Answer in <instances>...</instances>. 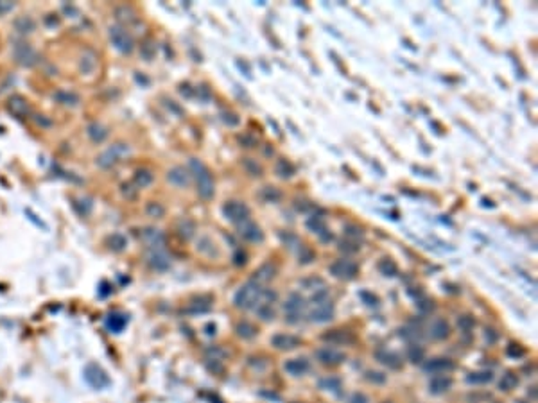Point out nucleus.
Masks as SVG:
<instances>
[{"label":"nucleus","mask_w":538,"mask_h":403,"mask_svg":"<svg viewBox=\"0 0 538 403\" xmlns=\"http://www.w3.org/2000/svg\"><path fill=\"white\" fill-rule=\"evenodd\" d=\"M484 332H486V334H484V335H486V340L490 339V342H495V340H497V334H494V330L486 328Z\"/></svg>","instance_id":"nucleus-42"},{"label":"nucleus","mask_w":538,"mask_h":403,"mask_svg":"<svg viewBox=\"0 0 538 403\" xmlns=\"http://www.w3.org/2000/svg\"><path fill=\"white\" fill-rule=\"evenodd\" d=\"M222 120H224L228 126H232V128H235V126L241 124V118L237 117V113H233V111H224V113H222Z\"/></svg>","instance_id":"nucleus-36"},{"label":"nucleus","mask_w":538,"mask_h":403,"mask_svg":"<svg viewBox=\"0 0 538 403\" xmlns=\"http://www.w3.org/2000/svg\"><path fill=\"white\" fill-rule=\"evenodd\" d=\"M494 380V373L492 371H475V373H470L466 376V382L474 385H484L490 384Z\"/></svg>","instance_id":"nucleus-19"},{"label":"nucleus","mask_w":538,"mask_h":403,"mask_svg":"<svg viewBox=\"0 0 538 403\" xmlns=\"http://www.w3.org/2000/svg\"><path fill=\"white\" fill-rule=\"evenodd\" d=\"M474 326H475L474 317H470V315H461V317H458V328L461 330V332H465V334H468L470 330H474Z\"/></svg>","instance_id":"nucleus-30"},{"label":"nucleus","mask_w":538,"mask_h":403,"mask_svg":"<svg viewBox=\"0 0 538 403\" xmlns=\"http://www.w3.org/2000/svg\"><path fill=\"white\" fill-rule=\"evenodd\" d=\"M309 369H311V364H309V360L303 359V357H301V359H291L284 364V371H286L287 374H291V376H303Z\"/></svg>","instance_id":"nucleus-14"},{"label":"nucleus","mask_w":538,"mask_h":403,"mask_svg":"<svg viewBox=\"0 0 538 403\" xmlns=\"http://www.w3.org/2000/svg\"><path fill=\"white\" fill-rule=\"evenodd\" d=\"M456 364L450 359H445V357H436V359L427 360L424 364V371L425 373L430 374H447L450 371H454Z\"/></svg>","instance_id":"nucleus-10"},{"label":"nucleus","mask_w":538,"mask_h":403,"mask_svg":"<svg viewBox=\"0 0 538 403\" xmlns=\"http://www.w3.org/2000/svg\"><path fill=\"white\" fill-rule=\"evenodd\" d=\"M305 226L309 231L316 233V235L320 236L321 242H330L332 238H334V235H332L330 231H328V228H326V221L323 215H316V213H314L312 217L307 219Z\"/></svg>","instance_id":"nucleus-9"},{"label":"nucleus","mask_w":538,"mask_h":403,"mask_svg":"<svg viewBox=\"0 0 538 403\" xmlns=\"http://www.w3.org/2000/svg\"><path fill=\"white\" fill-rule=\"evenodd\" d=\"M242 165H244V168L248 170V174H251V176H255V177H260L262 172H264L260 165H258L255 160H251V158H244V160H242Z\"/></svg>","instance_id":"nucleus-29"},{"label":"nucleus","mask_w":538,"mask_h":403,"mask_svg":"<svg viewBox=\"0 0 538 403\" xmlns=\"http://www.w3.org/2000/svg\"><path fill=\"white\" fill-rule=\"evenodd\" d=\"M275 276H277V267L273 266V264H264V266H260L255 272H253L251 281L262 285V283H269Z\"/></svg>","instance_id":"nucleus-17"},{"label":"nucleus","mask_w":538,"mask_h":403,"mask_svg":"<svg viewBox=\"0 0 538 403\" xmlns=\"http://www.w3.org/2000/svg\"><path fill=\"white\" fill-rule=\"evenodd\" d=\"M345 236H346V240H350V242H356V244H359V240H362L364 238V231L360 230L359 226H354V224H346L345 226Z\"/></svg>","instance_id":"nucleus-24"},{"label":"nucleus","mask_w":538,"mask_h":403,"mask_svg":"<svg viewBox=\"0 0 538 403\" xmlns=\"http://www.w3.org/2000/svg\"><path fill=\"white\" fill-rule=\"evenodd\" d=\"M275 172H277V176L282 177V179H289V177H292L296 174V167H294V163L289 162L287 158H278L277 163H275Z\"/></svg>","instance_id":"nucleus-18"},{"label":"nucleus","mask_w":538,"mask_h":403,"mask_svg":"<svg viewBox=\"0 0 538 403\" xmlns=\"http://www.w3.org/2000/svg\"><path fill=\"white\" fill-rule=\"evenodd\" d=\"M350 403H368V398L362 393H356L350 398Z\"/></svg>","instance_id":"nucleus-41"},{"label":"nucleus","mask_w":538,"mask_h":403,"mask_svg":"<svg viewBox=\"0 0 538 403\" xmlns=\"http://www.w3.org/2000/svg\"><path fill=\"white\" fill-rule=\"evenodd\" d=\"M284 308H286V321L287 323H291V325H294V323L300 321L301 312L305 308V300L301 298V294L292 292V294L287 298Z\"/></svg>","instance_id":"nucleus-6"},{"label":"nucleus","mask_w":538,"mask_h":403,"mask_svg":"<svg viewBox=\"0 0 538 403\" xmlns=\"http://www.w3.org/2000/svg\"><path fill=\"white\" fill-rule=\"evenodd\" d=\"M260 197L266 202H278V201H280V197H282V192L275 187H264V188H262V192H260Z\"/></svg>","instance_id":"nucleus-26"},{"label":"nucleus","mask_w":538,"mask_h":403,"mask_svg":"<svg viewBox=\"0 0 538 403\" xmlns=\"http://www.w3.org/2000/svg\"><path fill=\"white\" fill-rule=\"evenodd\" d=\"M517 385H518V376L513 373V371L504 373L502 378L499 380V389H501V391H513Z\"/></svg>","instance_id":"nucleus-21"},{"label":"nucleus","mask_w":538,"mask_h":403,"mask_svg":"<svg viewBox=\"0 0 538 403\" xmlns=\"http://www.w3.org/2000/svg\"><path fill=\"white\" fill-rule=\"evenodd\" d=\"M366 380L371 382V384H384L386 382V374L379 373V371H366Z\"/></svg>","instance_id":"nucleus-35"},{"label":"nucleus","mask_w":538,"mask_h":403,"mask_svg":"<svg viewBox=\"0 0 538 403\" xmlns=\"http://www.w3.org/2000/svg\"><path fill=\"white\" fill-rule=\"evenodd\" d=\"M301 285L309 290H321L325 289V280H321V278H307V280L301 281Z\"/></svg>","instance_id":"nucleus-32"},{"label":"nucleus","mask_w":538,"mask_h":403,"mask_svg":"<svg viewBox=\"0 0 538 403\" xmlns=\"http://www.w3.org/2000/svg\"><path fill=\"white\" fill-rule=\"evenodd\" d=\"M262 287L255 281H248L241 289L235 292L233 296V305L237 306L239 310H251L255 308V305L258 303V298H260Z\"/></svg>","instance_id":"nucleus-2"},{"label":"nucleus","mask_w":538,"mask_h":403,"mask_svg":"<svg viewBox=\"0 0 538 403\" xmlns=\"http://www.w3.org/2000/svg\"><path fill=\"white\" fill-rule=\"evenodd\" d=\"M407 359H409L413 364H420V362L425 359V349L420 344H411L409 349H407Z\"/></svg>","instance_id":"nucleus-25"},{"label":"nucleus","mask_w":538,"mask_h":403,"mask_svg":"<svg viewBox=\"0 0 538 403\" xmlns=\"http://www.w3.org/2000/svg\"><path fill=\"white\" fill-rule=\"evenodd\" d=\"M271 344L280 351H291V349L298 348L301 344V339H298L296 335L291 334H277L273 335Z\"/></svg>","instance_id":"nucleus-12"},{"label":"nucleus","mask_w":538,"mask_h":403,"mask_svg":"<svg viewBox=\"0 0 538 403\" xmlns=\"http://www.w3.org/2000/svg\"><path fill=\"white\" fill-rule=\"evenodd\" d=\"M309 319L312 323H328L334 319V303L328 298L326 289L316 290V294L312 296Z\"/></svg>","instance_id":"nucleus-1"},{"label":"nucleus","mask_w":538,"mask_h":403,"mask_svg":"<svg viewBox=\"0 0 538 403\" xmlns=\"http://www.w3.org/2000/svg\"><path fill=\"white\" fill-rule=\"evenodd\" d=\"M255 312H257L258 317H260L262 321H273L275 319V315H277L273 305H257L255 306Z\"/></svg>","instance_id":"nucleus-27"},{"label":"nucleus","mask_w":538,"mask_h":403,"mask_svg":"<svg viewBox=\"0 0 538 403\" xmlns=\"http://www.w3.org/2000/svg\"><path fill=\"white\" fill-rule=\"evenodd\" d=\"M246 262H248V256L244 251H235V255H233V264L237 267L241 266H246Z\"/></svg>","instance_id":"nucleus-38"},{"label":"nucleus","mask_w":538,"mask_h":403,"mask_svg":"<svg viewBox=\"0 0 538 403\" xmlns=\"http://www.w3.org/2000/svg\"><path fill=\"white\" fill-rule=\"evenodd\" d=\"M321 339L330 342V344H341V346H348L356 342V337L352 332L348 330H330V332H325L321 335Z\"/></svg>","instance_id":"nucleus-11"},{"label":"nucleus","mask_w":538,"mask_h":403,"mask_svg":"<svg viewBox=\"0 0 538 403\" xmlns=\"http://www.w3.org/2000/svg\"><path fill=\"white\" fill-rule=\"evenodd\" d=\"M190 165H192L196 179H198L199 196H201L203 199H207V201L208 199H212L214 194H215V183H214V177H212V174H210V170H208L203 163H199L198 160H192Z\"/></svg>","instance_id":"nucleus-3"},{"label":"nucleus","mask_w":538,"mask_h":403,"mask_svg":"<svg viewBox=\"0 0 538 403\" xmlns=\"http://www.w3.org/2000/svg\"><path fill=\"white\" fill-rule=\"evenodd\" d=\"M239 143H242V147H255L258 143V138L257 136H253L251 133H244V134H239L237 136Z\"/></svg>","instance_id":"nucleus-33"},{"label":"nucleus","mask_w":538,"mask_h":403,"mask_svg":"<svg viewBox=\"0 0 538 403\" xmlns=\"http://www.w3.org/2000/svg\"><path fill=\"white\" fill-rule=\"evenodd\" d=\"M320 387L323 391H339L341 389V378L337 376H326L320 380Z\"/></svg>","instance_id":"nucleus-28"},{"label":"nucleus","mask_w":538,"mask_h":403,"mask_svg":"<svg viewBox=\"0 0 538 403\" xmlns=\"http://www.w3.org/2000/svg\"><path fill=\"white\" fill-rule=\"evenodd\" d=\"M316 359L320 360L323 366H328V368H336V366H341L346 360V355L343 351L336 348H330V346H325V348L316 349Z\"/></svg>","instance_id":"nucleus-7"},{"label":"nucleus","mask_w":538,"mask_h":403,"mask_svg":"<svg viewBox=\"0 0 538 403\" xmlns=\"http://www.w3.org/2000/svg\"><path fill=\"white\" fill-rule=\"evenodd\" d=\"M207 330H208V332H207L208 335H214V334H215V332H214V330H215V326H214V325H208Z\"/></svg>","instance_id":"nucleus-43"},{"label":"nucleus","mask_w":538,"mask_h":403,"mask_svg":"<svg viewBox=\"0 0 538 403\" xmlns=\"http://www.w3.org/2000/svg\"><path fill=\"white\" fill-rule=\"evenodd\" d=\"M235 332H237V335L242 337V339H253V337L257 335V328H255L251 323H248V321H241V323L235 326Z\"/></svg>","instance_id":"nucleus-23"},{"label":"nucleus","mask_w":538,"mask_h":403,"mask_svg":"<svg viewBox=\"0 0 538 403\" xmlns=\"http://www.w3.org/2000/svg\"><path fill=\"white\" fill-rule=\"evenodd\" d=\"M452 384H454V380L450 378L449 374H436L429 382V393L436 394V396L449 393L450 389H452Z\"/></svg>","instance_id":"nucleus-13"},{"label":"nucleus","mask_w":538,"mask_h":403,"mask_svg":"<svg viewBox=\"0 0 538 403\" xmlns=\"http://www.w3.org/2000/svg\"><path fill=\"white\" fill-rule=\"evenodd\" d=\"M339 249L341 251H345V253H357V251L360 249L359 244H356V242H350V240H341L339 242Z\"/></svg>","instance_id":"nucleus-37"},{"label":"nucleus","mask_w":538,"mask_h":403,"mask_svg":"<svg viewBox=\"0 0 538 403\" xmlns=\"http://www.w3.org/2000/svg\"><path fill=\"white\" fill-rule=\"evenodd\" d=\"M222 213L226 217L230 222H235V224H241V222L248 221L250 219V206L244 204L241 201H228L224 206H222Z\"/></svg>","instance_id":"nucleus-5"},{"label":"nucleus","mask_w":538,"mask_h":403,"mask_svg":"<svg viewBox=\"0 0 538 403\" xmlns=\"http://www.w3.org/2000/svg\"><path fill=\"white\" fill-rule=\"evenodd\" d=\"M377 360L380 364L388 366L390 369H400L402 368V357L395 351H388V349H379L375 353Z\"/></svg>","instance_id":"nucleus-16"},{"label":"nucleus","mask_w":538,"mask_h":403,"mask_svg":"<svg viewBox=\"0 0 538 403\" xmlns=\"http://www.w3.org/2000/svg\"><path fill=\"white\" fill-rule=\"evenodd\" d=\"M450 335V325L445 319H434L429 325V337L434 340H443Z\"/></svg>","instance_id":"nucleus-15"},{"label":"nucleus","mask_w":538,"mask_h":403,"mask_svg":"<svg viewBox=\"0 0 538 403\" xmlns=\"http://www.w3.org/2000/svg\"><path fill=\"white\" fill-rule=\"evenodd\" d=\"M237 231H239V235L248 242H253V244L264 242V231H262V228L258 226L257 222H253L251 219H248V221L237 224Z\"/></svg>","instance_id":"nucleus-8"},{"label":"nucleus","mask_w":538,"mask_h":403,"mask_svg":"<svg viewBox=\"0 0 538 403\" xmlns=\"http://www.w3.org/2000/svg\"><path fill=\"white\" fill-rule=\"evenodd\" d=\"M377 269L380 270V274L388 276V278H393V276L398 274V267H396V264L391 260V258H382V260L379 262Z\"/></svg>","instance_id":"nucleus-20"},{"label":"nucleus","mask_w":538,"mask_h":403,"mask_svg":"<svg viewBox=\"0 0 538 403\" xmlns=\"http://www.w3.org/2000/svg\"><path fill=\"white\" fill-rule=\"evenodd\" d=\"M169 179H171L174 185H178V187H185V185H188V181H190V176H188V172L185 168L178 167V168H174V170H171Z\"/></svg>","instance_id":"nucleus-22"},{"label":"nucleus","mask_w":538,"mask_h":403,"mask_svg":"<svg viewBox=\"0 0 538 403\" xmlns=\"http://www.w3.org/2000/svg\"><path fill=\"white\" fill-rule=\"evenodd\" d=\"M524 353H526V351H524V349L520 348L518 344H509L508 346V355H509V357H522Z\"/></svg>","instance_id":"nucleus-39"},{"label":"nucleus","mask_w":538,"mask_h":403,"mask_svg":"<svg viewBox=\"0 0 538 403\" xmlns=\"http://www.w3.org/2000/svg\"><path fill=\"white\" fill-rule=\"evenodd\" d=\"M298 256H300V264H311L314 258H316V255H314V251L309 249L307 246H303L301 244L300 247H298Z\"/></svg>","instance_id":"nucleus-31"},{"label":"nucleus","mask_w":538,"mask_h":403,"mask_svg":"<svg viewBox=\"0 0 538 403\" xmlns=\"http://www.w3.org/2000/svg\"><path fill=\"white\" fill-rule=\"evenodd\" d=\"M328 270H330V274L334 276V278H337V280L350 281L359 274V266H357L354 260H350V258H339V260H336L334 264H330Z\"/></svg>","instance_id":"nucleus-4"},{"label":"nucleus","mask_w":538,"mask_h":403,"mask_svg":"<svg viewBox=\"0 0 538 403\" xmlns=\"http://www.w3.org/2000/svg\"><path fill=\"white\" fill-rule=\"evenodd\" d=\"M359 298L362 301H364L368 306H379V298H377L375 294H371V292H368V290H360L359 292Z\"/></svg>","instance_id":"nucleus-34"},{"label":"nucleus","mask_w":538,"mask_h":403,"mask_svg":"<svg viewBox=\"0 0 538 403\" xmlns=\"http://www.w3.org/2000/svg\"><path fill=\"white\" fill-rule=\"evenodd\" d=\"M418 308L424 310V312H430V310L434 308V305H432V301L425 300V301H420V303H418Z\"/></svg>","instance_id":"nucleus-40"}]
</instances>
